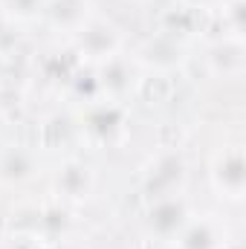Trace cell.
<instances>
[{
	"mask_svg": "<svg viewBox=\"0 0 246 249\" xmlns=\"http://www.w3.org/2000/svg\"><path fill=\"white\" fill-rule=\"evenodd\" d=\"M72 50L81 58V64L87 67H99V64L110 61L113 55H119L124 50V38L122 29L107 20V18H93L75 38H72Z\"/></svg>",
	"mask_w": 246,
	"mask_h": 249,
	"instance_id": "obj_1",
	"label": "cell"
},
{
	"mask_svg": "<svg viewBox=\"0 0 246 249\" xmlns=\"http://www.w3.org/2000/svg\"><path fill=\"white\" fill-rule=\"evenodd\" d=\"M209 183L214 188V194H220L229 203H241L246 194V157L244 145L232 142L214 151L211 162H209Z\"/></svg>",
	"mask_w": 246,
	"mask_h": 249,
	"instance_id": "obj_2",
	"label": "cell"
},
{
	"mask_svg": "<svg viewBox=\"0 0 246 249\" xmlns=\"http://www.w3.org/2000/svg\"><path fill=\"white\" fill-rule=\"evenodd\" d=\"M191 217V203L185 200V194H165V197H154L145 214V226L151 232V238L171 244L174 235L185 226V220Z\"/></svg>",
	"mask_w": 246,
	"mask_h": 249,
	"instance_id": "obj_3",
	"label": "cell"
},
{
	"mask_svg": "<svg viewBox=\"0 0 246 249\" xmlns=\"http://www.w3.org/2000/svg\"><path fill=\"white\" fill-rule=\"evenodd\" d=\"M93 72H96V81H99V96L105 102H119V105H124L133 96V90H136L139 72H136L133 61L124 53L113 55L110 61L99 64V67H93Z\"/></svg>",
	"mask_w": 246,
	"mask_h": 249,
	"instance_id": "obj_4",
	"label": "cell"
},
{
	"mask_svg": "<svg viewBox=\"0 0 246 249\" xmlns=\"http://www.w3.org/2000/svg\"><path fill=\"white\" fill-rule=\"evenodd\" d=\"M185 177H188V171H185L183 154L180 151H162L145 174V194L151 200L165 197V194H180L185 188Z\"/></svg>",
	"mask_w": 246,
	"mask_h": 249,
	"instance_id": "obj_5",
	"label": "cell"
},
{
	"mask_svg": "<svg viewBox=\"0 0 246 249\" xmlns=\"http://www.w3.org/2000/svg\"><path fill=\"white\" fill-rule=\"evenodd\" d=\"M226 244H229L226 226L214 214H191L171 241L174 249H223Z\"/></svg>",
	"mask_w": 246,
	"mask_h": 249,
	"instance_id": "obj_6",
	"label": "cell"
},
{
	"mask_svg": "<svg viewBox=\"0 0 246 249\" xmlns=\"http://www.w3.org/2000/svg\"><path fill=\"white\" fill-rule=\"evenodd\" d=\"M206 70L217 78H241L246 72L244 35H220L206 50Z\"/></svg>",
	"mask_w": 246,
	"mask_h": 249,
	"instance_id": "obj_7",
	"label": "cell"
},
{
	"mask_svg": "<svg viewBox=\"0 0 246 249\" xmlns=\"http://www.w3.org/2000/svg\"><path fill=\"white\" fill-rule=\"evenodd\" d=\"M124 119H127L124 105H119V102H105V99H102V102H90V105L84 107L81 127H84V133H87L90 139H96V142H113L116 133H122Z\"/></svg>",
	"mask_w": 246,
	"mask_h": 249,
	"instance_id": "obj_8",
	"label": "cell"
},
{
	"mask_svg": "<svg viewBox=\"0 0 246 249\" xmlns=\"http://www.w3.org/2000/svg\"><path fill=\"white\" fill-rule=\"evenodd\" d=\"M44 18L53 32L75 38L96 18V9H93V0H47Z\"/></svg>",
	"mask_w": 246,
	"mask_h": 249,
	"instance_id": "obj_9",
	"label": "cell"
},
{
	"mask_svg": "<svg viewBox=\"0 0 246 249\" xmlns=\"http://www.w3.org/2000/svg\"><path fill=\"white\" fill-rule=\"evenodd\" d=\"M53 186L64 203H84L96 188V171L84 160H64L55 171Z\"/></svg>",
	"mask_w": 246,
	"mask_h": 249,
	"instance_id": "obj_10",
	"label": "cell"
},
{
	"mask_svg": "<svg viewBox=\"0 0 246 249\" xmlns=\"http://www.w3.org/2000/svg\"><path fill=\"white\" fill-rule=\"evenodd\" d=\"M41 174L38 154L26 145H6L0 151V183L3 186H26Z\"/></svg>",
	"mask_w": 246,
	"mask_h": 249,
	"instance_id": "obj_11",
	"label": "cell"
},
{
	"mask_svg": "<svg viewBox=\"0 0 246 249\" xmlns=\"http://www.w3.org/2000/svg\"><path fill=\"white\" fill-rule=\"evenodd\" d=\"M203 26H206V12L194 0H174L162 12V35H168L174 41L194 38Z\"/></svg>",
	"mask_w": 246,
	"mask_h": 249,
	"instance_id": "obj_12",
	"label": "cell"
},
{
	"mask_svg": "<svg viewBox=\"0 0 246 249\" xmlns=\"http://www.w3.org/2000/svg\"><path fill=\"white\" fill-rule=\"evenodd\" d=\"M174 84H171V72H159V70H148L145 75L136 78V99H145L148 105H159L171 96Z\"/></svg>",
	"mask_w": 246,
	"mask_h": 249,
	"instance_id": "obj_13",
	"label": "cell"
},
{
	"mask_svg": "<svg viewBox=\"0 0 246 249\" xmlns=\"http://www.w3.org/2000/svg\"><path fill=\"white\" fill-rule=\"evenodd\" d=\"M3 12L18 23H32V20L44 18L47 0H3Z\"/></svg>",
	"mask_w": 246,
	"mask_h": 249,
	"instance_id": "obj_14",
	"label": "cell"
},
{
	"mask_svg": "<svg viewBox=\"0 0 246 249\" xmlns=\"http://www.w3.org/2000/svg\"><path fill=\"white\" fill-rule=\"evenodd\" d=\"M244 9L246 0H223V35H244Z\"/></svg>",
	"mask_w": 246,
	"mask_h": 249,
	"instance_id": "obj_15",
	"label": "cell"
},
{
	"mask_svg": "<svg viewBox=\"0 0 246 249\" xmlns=\"http://www.w3.org/2000/svg\"><path fill=\"white\" fill-rule=\"evenodd\" d=\"M55 247L58 244H53V241H47L41 235H29V232H23V235L15 238V249H55Z\"/></svg>",
	"mask_w": 246,
	"mask_h": 249,
	"instance_id": "obj_16",
	"label": "cell"
},
{
	"mask_svg": "<svg viewBox=\"0 0 246 249\" xmlns=\"http://www.w3.org/2000/svg\"><path fill=\"white\" fill-rule=\"evenodd\" d=\"M133 3H139V6H145V3H154V0H133Z\"/></svg>",
	"mask_w": 246,
	"mask_h": 249,
	"instance_id": "obj_17",
	"label": "cell"
}]
</instances>
